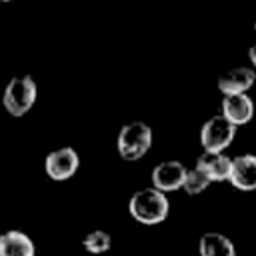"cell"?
Returning a JSON list of instances; mask_svg holds the SVG:
<instances>
[{
  "mask_svg": "<svg viewBox=\"0 0 256 256\" xmlns=\"http://www.w3.org/2000/svg\"><path fill=\"white\" fill-rule=\"evenodd\" d=\"M200 256H236L234 242L220 232H206L198 242Z\"/></svg>",
  "mask_w": 256,
  "mask_h": 256,
  "instance_id": "obj_12",
  "label": "cell"
},
{
  "mask_svg": "<svg viewBox=\"0 0 256 256\" xmlns=\"http://www.w3.org/2000/svg\"><path fill=\"white\" fill-rule=\"evenodd\" d=\"M2 2H10V0H2Z\"/></svg>",
  "mask_w": 256,
  "mask_h": 256,
  "instance_id": "obj_17",
  "label": "cell"
},
{
  "mask_svg": "<svg viewBox=\"0 0 256 256\" xmlns=\"http://www.w3.org/2000/svg\"><path fill=\"white\" fill-rule=\"evenodd\" d=\"M228 122L234 126L248 124L254 116V102L248 94H230L222 98V112H220Z\"/></svg>",
  "mask_w": 256,
  "mask_h": 256,
  "instance_id": "obj_9",
  "label": "cell"
},
{
  "mask_svg": "<svg viewBox=\"0 0 256 256\" xmlns=\"http://www.w3.org/2000/svg\"><path fill=\"white\" fill-rule=\"evenodd\" d=\"M236 128L238 126L228 122L222 114L208 118L200 130V144L204 152H224L232 144L236 136Z\"/></svg>",
  "mask_w": 256,
  "mask_h": 256,
  "instance_id": "obj_4",
  "label": "cell"
},
{
  "mask_svg": "<svg viewBox=\"0 0 256 256\" xmlns=\"http://www.w3.org/2000/svg\"><path fill=\"white\" fill-rule=\"evenodd\" d=\"M232 158L224 152H202L196 160V168L202 170L210 182H224L230 176Z\"/></svg>",
  "mask_w": 256,
  "mask_h": 256,
  "instance_id": "obj_10",
  "label": "cell"
},
{
  "mask_svg": "<svg viewBox=\"0 0 256 256\" xmlns=\"http://www.w3.org/2000/svg\"><path fill=\"white\" fill-rule=\"evenodd\" d=\"M110 244H112V238L104 230H92L82 238V246L90 254H104L110 250Z\"/></svg>",
  "mask_w": 256,
  "mask_h": 256,
  "instance_id": "obj_13",
  "label": "cell"
},
{
  "mask_svg": "<svg viewBox=\"0 0 256 256\" xmlns=\"http://www.w3.org/2000/svg\"><path fill=\"white\" fill-rule=\"evenodd\" d=\"M212 182H210V178L202 172V170H198L196 166L194 168H190V170H186V176H184V184H182V188L188 192V194H200V192H204L208 186H210Z\"/></svg>",
  "mask_w": 256,
  "mask_h": 256,
  "instance_id": "obj_14",
  "label": "cell"
},
{
  "mask_svg": "<svg viewBox=\"0 0 256 256\" xmlns=\"http://www.w3.org/2000/svg\"><path fill=\"white\" fill-rule=\"evenodd\" d=\"M36 94L38 88L32 76H14L4 88L2 104L12 116H24L34 106Z\"/></svg>",
  "mask_w": 256,
  "mask_h": 256,
  "instance_id": "obj_3",
  "label": "cell"
},
{
  "mask_svg": "<svg viewBox=\"0 0 256 256\" xmlns=\"http://www.w3.org/2000/svg\"><path fill=\"white\" fill-rule=\"evenodd\" d=\"M78 166H80V156L72 146L56 148L44 160V170L52 180H66L74 176Z\"/></svg>",
  "mask_w": 256,
  "mask_h": 256,
  "instance_id": "obj_5",
  "label": "cell"
},
{
  "mask_svg": "<svg viewBox=\"0 0 256 256\" xmlns=\"http://www.w3.org/2000/svg\"><path fill=\"white\" fill-rule=\"evenodd\" d=\"M248 56H250V62H252V66L256 68V44H254V46H250V50H248Z\"/></svg>",
  "mask_w": 256,
  "mask_h": 256,
  "instance_id": "obj_15",
  "label": "cell"
},
{
  "mask_svg": "<svg viewBox=\"0 0 256 256\" xmlns=\"http://www.w3.org/2000/svg\"><path fill=\"white\" fill-rule=\"evenodd\" d=\"M256 82V70L250 66H236L228 72H224L218 78V90L224 96L230 94H248V90Z\"/></svg>",
  "mask_w": 256,
  "mask_h": 256,
  "instance_id": "obj_8",
  "label": "cell"
},
{
  "mask_svg": "<svg viewBox=\"0 0 256 256\" xmlns=\"http://www.w3.org/2000/svg\"><path fill=\"white\" fill-rule=\"evenodd\" d=\"M228 182L244 192L256 190V156L254 154H240L232 158Z\"/></svg>",
  "mask_w": 256,
  "mask_h": 256,
  "instance_id": "obj_7",
  "label": "cell"
},
{
  "mask_svg": "<svg viewBox=\"0 0 256 256\" xmlns=\"http://www.w3.org/2000/svg\"><path fill=\"white\" fill-rule=\"evenodd\" d=\"M152 146V128L140 120L128 122L118 134V152L124 160H140Z\"/></svg>",
  "mask_w": 256,
  "mask_h": 256,
  "instance_id": "obj_2",
  "label": "cell"
},
{
  "mask_svg": "<svg viewBox=\"0 0 256 256\" xmlns=\"http://www.w3.org/2000/svg\"><path fill=\"white\" fill-rule=\"evenodd\" d=\"M168 210H170V202L166 194L152 186L134 192L132 198L128 200V212L140 224H148V226L158 224L166 220Z\"/></svg>",
  "mask_w": 256,
  "mask_h": 256,
  "instance_id": "obj_1",
  "label": "cell"
},
{
  "mask_svg": "<svg viewBox=\"0 0 256 256\" xmlns=\"http://www.w3.org/2000/svg\"><path fill=\"white\" fill-rule=\"evenodd\" d=\"M254 28H256V20H254Z\"/></svg>",
  "mask_w": 256,
  "mask_h": 256,
  "instance_id": "obj_16",
  "label": "cell"
},
{
  "mask_svg": "<svg viewBox=\"0 0 256 256\" xmlns=\"http://www.w3.org/2000/svg\"><path fill=\"white\" fill-rule=\"evenodd\" d=\"M36 248L32 238L20 230H8L0 234V256H34Z\"/></svg>",
  "mask_w": 256,
  "mask_h": 256,
  "instance_id": "obj_11",
  "label": "cell"
},
{
  "mask_svg": "<svg viewBox=\"0 0 256 256\" xmlns=\"http://www.w3.org/2000/svg\"><path fill=\"white\" fill-rule=\"evenodd\" d=\"M186 170L188 168L178 160H164V162L156 164L152 170V188H156L164 194L182 188Z\"/></svg>",
  "mask_w": 256,
  "mask_h": 256,
  "instance_id": "obj_6",
  "label": "cell"
}]
</instances>
